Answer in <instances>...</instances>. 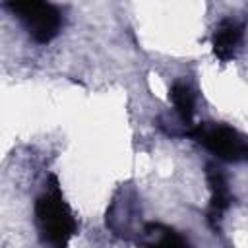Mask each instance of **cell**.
<instances>
[{
  "mask_svg": "<svg viewBox=\"0 0 248 248\" xmlns=\"http://www.w3.org/2000/svg\"><path fill=\"white\" fill-rule=\"evenodd\" d=\"M35 219L41 240L48 248H66L78 229L76 217L64 202L54 174L50 176L48 190H45L35 202Z\"/></svg>",
  "mask_w": 248,
  "mask_h": 248,
  "instance_id": "obj_1",
  "label": "cell"
},
{
  "mask_svg": "<svg viewBox=\"0 0 248 248\" xmlns=\"http://www.w3.org/2000/svg\"><path fill=\"white\" fill-rule=\"evenodd\" d=\"M170 101L174 105V110L178 114V118L182 120L184 126L192 128V120H194V112H196V99H194V91L190 87L188 81H174L170 85Z\"/></svg>",
  "mask_w": 248,
  "mask_h": 248,
  "instance_id": "obj_6",
  "label": "cell"
},
{
  "mask_svg": "<svg viewBox=\"0 0 248 248\" xmlns=\"http://www.w3.org/2000/svg\"><path fill=\"white\" fill-rule=\"evenodd\" d=\"M4 6L14 16H17V19L23 23L25 31L35 43H41V45L50 43L62 27L60 10L48 2L27 0V2H8Z\"/></svg>",
  "mask_w": 248,
  "mask_h": 248,
  "instance_id": "obj_3",
  "label": "cell"
},
{
  "mask_svg": "<svg viewBox=\"0 0 248 248\" xmlns=\"http://www.w3.org/2000/svg\"><path fill=\"white\" fill-rule=\"evenodd\" d=\"M205 178L211 190V200H209V207H207V221L213 229L219 227V221L223 217V213L229 209L232 196L227 184V178L223 174V170L219 167H215L213 163H209L205 167Z\"/></svg>",
  "mask_w": 248,
  "mask_h": 248,
  "instance_id": "obj_4",
  "label": "cell"
},
{
  "mask_svg": "<svg viewBox=\"0 0 248 248\" xmlns=\"http://www.w3.org/2000/svg\"><path fill=\"white\" fill-rule=\"evenodd\" d=\"M159 231L161 232H159L157 240L153 244H149V248H190L188 240L180 232L167 229V227H159Z\"/></svg>",
  "mask_w": 248,
  "mask_h": 248,
  "instance_id": "obj_7",
  "label": "cell"
},
{
  "mask_svg": "<svg viewBox=\"0 0 248 248\" xmlns=\"http://www.w3.org/2000/svg\"><path fill=\"white\" fill-rule=\"evenodd\" d=\"M194 141L211 151L217 159L238 163L248 161V140L223 122H202L186 130Z\"/></svg>",
  "mask_w": 248,
  "mask_h": 248,
  "instance_id": "obj_2",
  "label": "cell"
},
{
  "mask_svg": "<svg viewBox=\"0 0 248 248\" xmlns=\"http://www.w3.org/2000/svg\"><path fill=\"white\" fill-rule=\"evenodd\" d=\"M244 37V23L232 19V17H225L217 23L213 37H211V46H213V54L221 60V62H229Z\"/></svg>",
  "mask_w": 248,
  "mask_h": 248,
  "instance_id": "obj_5",
  "label": "cell"
}]
</instances>
